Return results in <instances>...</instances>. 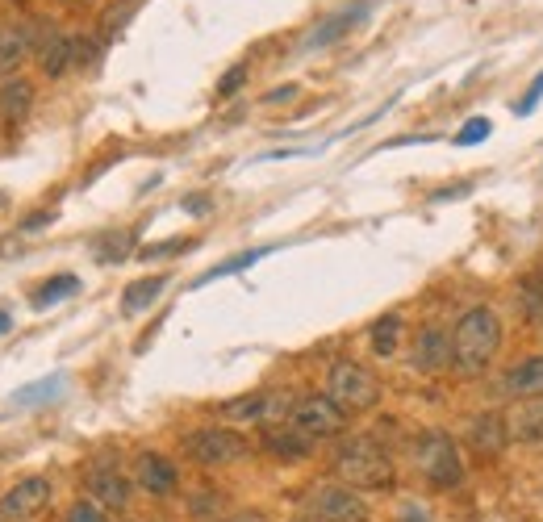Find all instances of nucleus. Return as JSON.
Listing matches in <instances>:
<instances>
[{
    "label": "nucleus",
    "mask_w": 543,
    "mask_h": 522,
    "mask_svg": "<svg viewBox=\"0 0 543 522\" xmlns=\"http://www.w3.org/2000/svg\"><path fill=\"white\" fill-rule=\"evenodd\" d=\"M502 339H506L502 314L489 310V305H472V310H464L456 318V330H452V368L464 376L485 372L498 360Z\"/></svg>",
    "instance_id": "obj_1"
},
{
    "label": "nucleus",
    "mask_w": 543,
    "mask_h": 522,
    "mask_svg": "<svg viewBox=\"0 0 543 522\" xmlns=\"http://www.w3.org/2000/svg\"><path fill=\"white\" fill-rule=\"evenodd\" d=\"M335 472L351 489H389L393 485V456L376 439L356 435L335 447Z\"/></svg>",
    "instance_id": "obj_2"
},
{
    "label": "nucleus",
    "mask_w": 543,
    "mask_h": 522,
    "mask_svg": "<svg viewBox=\"0 0 543 522\" xmlns=\"http://www.w3.org/2000/svg\"><path fill=\"white\" fill-rule=\"evenodd\" d=\"M414 468L422 472V481L435 489H456L464 481V460L460 447L447 431H422L414 443Z\"/></svg>",
    "instance_id": "obj_3"
},
{
    "label": "nucleus",
    "mask_w": 543,
    "mask_h": 522,
    "mask_svg": "<svg viewBox=\"0 0 543 522\" xmlns=\"http://www.w3.org/2000/svg\"><path fill=\"white\" fill-rule=\"evenodd\" d=\"M326 397L335 401L343 414H364L381 401V381L356 360H335L326 372Z\"/></svg>",
    "instance_id": "obj_4"
},
{
    "label": "nucleus",
    "mask_w": 543,
    "mask_h": 522,
    "mask_svg": "<svg viewBox=\"0 0 543 522\" xmlns=\"http://www.w3.org/2000/svg\"><path fill=\"white\" fill-rule=\"evenodd\" d=\"M184 456L201 468H222L251 456V443L239 431H226V426H201V431L184 435Z\"/></svg>",
    "instance_id": "obj_5"
},
{
    "label": "nucleus",
    "mask_w": 543,
    "mask_h": 522,
    "mask_svg": "<svg viewBox=\"0 0 543 522\" xmlns=\"http://www.w3.org/2000/svg\"><path fill=\"white\" fill-rule=\"evenodd\" d=\"M293 406H297V397L289 389H259V393L226 401L222 414L234 422H259V426H268V431H276V426H285L293 418Z\"/></svg>",
    "instance_id": "obj_6"
},
{
    "label": "nucleus",
    "mask_w": 543,
    "mask_h": 522,
    "mask_svg": "<svg viewBox=\"0 0 543 522\" xmlns=\"http://www.w3.org/2000/svg\"><path fill=\"white\" fill-rule=\"evenodd\" d=\"M289 426H297L301 435H310V439L318 443V439H335V435H343L347 414H343L326 393H310V397H297Z\"/></svg>",
    "instance_id": "obj_7"
},
{
    "label": "nucleus",
    "mask_w": 543,
    "mask_h": 522,
    "mask_svg": "<svg viewBox=\"0 0 543 522\" xmlns=\"http://www.w3.org/2000/svg\"><path fill=\"white\" fill-rule=\"evenodd\" d=\"M310 514L318 522H368V506L351 485H318L310 493Z\"/></svg>",
    "instance_id": "obj_8"
},
{
    "label": "nucleus",
    "mask_w": 543,
    "mask_h": 522,
    "mask_svg": "<svg viewBox=\"0 0 543 522\" xmlns=\"http://www.w3.org/2000/svg\"><path fill=\"white\" fill-rule=\"evenodd\" d=\"M46 506H51V481H46V477H26V481H17L5 497H0V518H5V522H34Z\"/></svg>",
    "instance_id": "obj_9"
},
{
    "label": "nucleus",
    "mask_w": 543,
    "mask_h": 522,
    "mask_svg": "<svg viewBox=\"0 0 543 522\" xmlns=\"http://www.w3.org/2000/svg\"><path fill=\"white\" fill-rule=\"evenodd\" d=\"M88 493H92V502L109 506V510H122L130 502V481H126V472L117 468L113 456L92 460V468H88Z\"/></svg>",
    "instance_id": "obj_10"
},
{
    "label": "nucleus",
    "mask_w": 543,
    "mask_h": 522,
    "mask_svg": "<svg viewBox=\"0 0 543 522\" xmlns=\"http://www.w3.org/2000/svg\"><path fill=\"white\" fill-rule=\"evenodd\" d=\"M38 26L34 21H9V26H0V76H9V71H17L21 63H26L34 55L38 46Z\"/></svg>",
    "instance_id": "obj_11"
},
{
    "label": "nucleus",
    "mask_w": 543,
    "mask_h": 522,
    "mask_svg": "<svg viewBox=\"0 0 543 522\" xmlns=\"http://www.w3.org/2000/svg\"><path fill=\"white\" fill-rule=\"evenodd\" d=\"M498 393L510 401H539L543 397V355H531V360L506 368L498 381Z\"/></svg>",
    "instance_id": "obj_12"
},
{
    "label": "nucleus",
    "mask_w": 543,
    "mask_h": 522,
    "mask_svg": "<svg viewBox=\"0 0 543 522\" xmlns=\"http://www.w3.org/2000/svg\"><path fill=\"white\" fill-rule=\"evenodd\" d=\"M410 364L418 372H439L452 364V335H443L439 326H427L422 335L414 339V355H410Z\"/></svg>",
    "instance_id": "obj_13"
},
{
    "label": "nucleus",
    "mask_w": 543,
    "mask_h": 522,
    "mask_svg": "<svg viewBox=\"0 0 543 522\" xmlns=\"http://www.w3.org/2000/svg\"><path fill=\"white\" fill-rule=\"evenodd\" d=\"M468 439L472 447H477L481 456H502L506 452V443H510V422L502 414H477L468 422Z\"/></svg>",
    "instance_id": "obj_14"
},
{
    "label": "nucleus",
    "mask_w": 543,
    "mask_h": 522,
    "mask_svg": "<svg viewBox=\"0 0 543 522\" xmlns=\"http://www.w3.org/2000/svg\"><path fill=\"white\" fill-rule=\"evenodd\" d=\"M138 489H147L151 497L176 493V464L163 460L159 452H143L138 456Z\"/></svg>",
    "instance_id": "obj_15"
},
{
    "label": "nucleus",
    "mask_w": 543,
    "mask_h": 522,
    "mask_svg": "<svg viewBox=\"0 0 543 522\" xmlns=\"http://www.w3.org/2000/svg\"><path fill=\"white\" fill-rule=\"evenodd\" d=\"M364 13H368V5H351V9H343V13H335V17H326L322 26H314L310 34L301 38V55H310V51H318V46H330L335 38H343Z\"/></svg>",
    "instance_id": "obj_16"
},
{
    "label": "nucleus",
    "mask_w": 543,
    "mask_h": 522,
    "mask_svg": "<svg viewBox=\"0 0 543 522\" xmlns=\"http://www.w3.org/2000/svg\"><path fill=\"white\" fill-rule=\"evenodd\" d=\"M264 447L276 456V460H305L310 456V447H314V439L310 435H301L297 426H276V431H268V439H264Z\"/></svg>",
    "instance_id": "obj_17"
},
{
    "label": "nucleus",
    "mask_w": 543,
    "mask_h": 522,
    "mask_svg": "<svg viewBox=\"0 0 543 522\" xmlns=\"http://www.w3.org/2000/svg\"><path fill=\"white\" fill-rule=\"evenodd\" d=\"M38 63L46 76H63V71L72 67V38H63L59 30H46L38 38Z\"/></svg>",
    "instance_id": "obj_18"
},
{
    "label": "nucleus",
    "mask_w": 543,
    "mask_h": 522,
    "mask_svg": "<svg viewBox=\"0 0 543 522\" xmlns=\"http://www.w3.org/2000/svg\"><path fill=\"white\" fill-rule=\"evenodd\" d=\"M34 105V84L30 80H9L0 84V117H9V122H21V117L30 113Z\"/></svg>",
    "instance_id": "obj_19"
},
{
    "label": "nucleus",
    "mask_w": 543,
    "mask_h": 522,
    "mask_svg": "<svg viewBox=\"0 0 543 522\" xmlns=\"http://www.w3.org/2000/svg\"><path fill=\"white\" fill-rule=\"evenodd\" d=\"M168 289V276H147V280H134L130 289L122 293V314H143L147 305L159 301V293Z\"/></svg>",
    "instance_id": "obj_20"
},
{
    "label": "nucleus",
    "mask_w": 543,
    "mask_h": 522,
    "mask_svg": "<svg viewBox=\"0 0 543 522\" xmlns=\"http://www.w3.org/2000/svg\"><path fill=\"white\" fill-rule=\"evenodd\" d=\"M80 293V276H72V272H63V276H51L42 284V289L34 293V310H51L55 301H63V297H76Z\"/></svg>",
    "instance_id": "obj_21"
},
{
    "label": "nucleus",
    "mask_w": 543,
    "mask_h": 522,
    "mask_svg": "<svg viewBox=\"0 0 543 522\" xmlns=\"http://www.w3.org/2000/svg\"><path fill=\"white\" fill-rule=\"evenodd\" d=\"M63 393V376H46L38 385H26L13 393V406H42V401H55Z\"/></svg>",
    "instance_id": "obj_22"
},
{
    "label": "nucleus",
    "mask_w": 543,
    "mask_h": 522,
    "mask_svg": "<svg viewBox=\"0 0 543 522\" xmlns=\"http://www.w3.org/2000/svg\"><path fill=\"white\" fill-rule=\"evenodd\" d=\"M397 339H401V318H397V314H385L381 322L372 326V351L385 355V360L397 351Z\"/></svg>",
    "instance_id": "obj_23"
},
{
    "label": "nucleus",
    "mask_w": 543,
    "mask_h": 522,
    "mask_svg": "<svg viewBox=\"0 0 543 522\" xmlns=\"http://www.w3.org/2000/svg\"><path fill=\"white\" fill-rule=\"evenodd\" d=\"M268 255V247H259V251H243V255H234V259H226V264H214L205 276H197V289L201 284H209V280H222V276H234V272H243V268H251V264H259V259Z\"/></svg>",
    "instance_id": "obj_24"
},
{
    "label": "nucleus",
    "mask_w": 543,
    "mask_h": 522,
    "mask_svg": "<svg viewBox=\"0 0 543 522\" xmlns=\"http://www.w3.org/2000/svg\"><path fill=\"white\" fill-rule=\"evenodd\" d=\"M514 435L518 439H543V406H523V410H518Z\"/></svg>",
    "instance_id": "obj_25"
},
{
    "label": "nucleus",
    "mask_w": 543,
    "mask_h": 522,
    "mask_svg": "<svg viewBox=\"0 0 543 522\" xmlns=\"http://www.w3.org/2000/svg\"><path fill=\"white\" fill-rule=\"evenodd\" d=\"M130 243H134V234H122V230H117V234H105V239L97 243V251H101V259H105V264H109V259L117 264V259H126Z\"/></svg>",
    "instance_id": "obj_26"
},
{
    "label": "nucleus",
    "mask_w": 543,
    "mask_h": 522,
    "mask_svg": "<svg viewBox=\"0 0 543 522\" xmlns=\"http://www.w3.org/2000/svg\"><path fill=\"white\" fill-rule=\"evenodd\" d=\"M101 59V42H92V38H72V63L76 67H92Z\"/></svg>",
    "instance_id": "obj_27"
},
{
    "label": "nucleus",
    "mask_w": 543,
    "mask_h": 522,
    "mask_svg": "<svg viewBox=\"0 0 543 522\" xmlns=\"http://www.w3.org/2000/svg\"><path fill=\"white\" fill-rule=\"evenodd\" d=\"M489 130H493V126H489V117H472V122L456 134V142H460V147H477V142H485V138H489Z\"/></svg>",
    "instance_id": "obj_28"
},
{
    "label": "nucleus",
    "mask_w": 543,
    "mask_h": 522,
    "mask_svg": "<svg viewBox=\"0 0 543 522\" xmlns=\"http://www.w3.org/2000/svg\"><path fill=\"white\" fill-rule=\"evenodd\" d=\"M247 84V63H234L226 76L218 80V97H234V92H239Z\"/></svg>",
    "instance_id": "obj_29"
},
{
    "label": "nucleus",
    "mask_w": 543,
    "mask_h": 522,
    "mask_svg": "<svg viewBox=\"0 0 543 522\" xmlns=\"http://www.w3.org/2000/svg\"><path fill=\"white\" fill-rule=\"evenodd\" d=\"M67 522H105V518H101L97 502H76L72 510H67Z\"/></svg>",
    "instance_id": "obj_30"
},
{
    "label": "nucleus",
    "mask_w": 543,
    "mask_h": 522,
    "mask_svg": "<svg viewBox=\"0 0 543 522\" xmlns=\"http://www.w3.org/2000/svg\"><path fill=\"white\" fill-rule=\"evenodd\" d=\"M184 247H193L188 239H168V243H155V247H143V259H168L172 251H184Z\"/></svg>",
    "instance_id": "obj_31"
},
{
    "label": "nucleus",
    "mask_w": 543,
    "mask_h": 522,
    "mask_svg": "<svg viewBox=\"0 0 543 522\" xmlns=\"http://www.w3.org/2000/svg\"><path fill=\"white\" fill-rule=\"evenodd\" d=\"M539 101H543V71H539V76L531 80V88H527V97H523V101H518V105H514V113H531V109H535Z\"/></svg>",
    "instance_id": "obj_32"
},
{
    "label": "nucleus",
    "mask_w": 543,
    "mask_h": 522,
    "mask_svg": "<svg viewBox=\"0 0 543 522\" xmlns=\"http://www.w3.org/2000/svg\"><path fill=\"white\" fill-rule=\"evenodd\" d=\"M130 13H134V5H117V9H109V13H105V34H117V30H122Z\"/></svg>",
    "instance_id": "obj_33"
},
{
    "label": "nucleus",
    "mask_w": 543,
    "mask_h": 522,
    "mask_svg": "<svg viewBox=\"0 0 543 522\" xmlns=\"http://www.w3.org/2000/svg\"><path fill=\"white\" fill-rule=\"evenodd\" d=\"M293 97H297V84H285V88L268 92V97H264V105H280V101H293Z\"/></svg>",
    "instance_id": "obj_34"
},
{
    "label": "nucleus",
    "mask_w": 543,
    "mask_h": 522,
    "mask_svg": "<svg viewBox=\"0 0 543 522\" xmlns=\"http://www.w3.org/2000/svg\"><path fill=\"white\" fill-rule=\"evenodd\" d=\"M397 522H431V514L422 510V506H406V510L397 514Z\"/></svg>",
    "instance_id": "obj_35"
},
{
    "label": "nucleus",
    "mask_w": 543,
    "mask_h": 522,
    "mask_svg": "<svg viewBox=\"0 0 543 522\" xmlns=\"http://www.w3.org/2000/svg\"><path fill=\"white\" fill-rule=\"evenodd\" d=\"M42 226H51V213H30V218L21 222V230H42Z\"/></svg>",
    "instance_id": "obj_36"
},
{
    "label": "nucleus",
    "mask_w": 543,
    "mask_h": 522,
    "mask_svg": "<svg viewBox=\"0 0 543 522\" xmlns=\"http://www.w3.org/2000/svg\"><path fill=\"white\" fill-rule=\"evenodd\" d=\"M226 522H268V518L255 514V510H247V514H234V518H226Z\"/></svg>",
    "instance_id": "obj_37"
},
{
    "label": "nucleus",
    "mask_w": 543,
    "mask_h": 522,
    "mask_svg": "<svg viewBox=\"0 0 543 522\" xmlns=\"http://www.w3.org/2000/svg\"><path fill=\"white\" fill-rule=\"evenodd\" d=\"M9 330H13V318H9L5 310H0V335H9Z\"/></svg>",
    "instance_id": "obj_38"
},
{
    "label": "nucleus",
    "mask_w": 543,
    "mask_h": 522,
    "mask_svg": "<svg viewBox=\"0 0 543 522\" xmlns=\"http://www.w3.org/2000/svg\"><path fill=\"white\" fill-rule=\"evenodd\" d=\"M67 5H88V0H67Z\"/></svg>",
    "instance_id": "obj_39"
},
{
    "label": "nucleus",
    "mask_w": 543,
    "mask_h": 522,
    "mask_svg": "<svg viewBox=\"0 0 543 522\" xmlns=\"http://www.w3.org/2000/svg\"><path fill=\"white\" fill-rule=\"evenodd\" d=\"M0 522H5V518H0Z\"/></svg>",
    "instance_id": "obj_40"
}]
</instances>
